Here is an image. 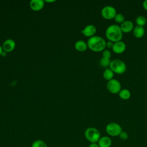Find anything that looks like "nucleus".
<instances>
[{
  "mask_svg": "<svg viewBox=\"0 0 147 147\" xmlns=\"http://www.w3.org/2000/svg\"><path fill=\"white\" fill-rule=\"evenodd\" d=\"M106 41L99 36H94L90 37L87 42L88 48L94 52H103L106 48Z\"/></svg>",
  "mask_w": 147,
  "mask_h": 147,
  "instance_id": "obj_1",
  "label": "nucleus"
},
{
  "mask_svg": "<svg viewBox=\"0 0 147 147\" xmlns=\"http://www.w3.org/2000/svg\"><path fill=\"white\" fill-rule=\"evenodd\" d=\"M105 35L108 41L115 42L121 41L123 37V33L119 25L117 24H112L106 28Z\"/></svg>",
  "mask_w": 147,
  "mask_h": 147,
  "instance_id": "obj_2",
  "label": "nucleus"
},
{
  "mask_svg": "<svg viewBox=\"0 0 147 147\" xmlns=\"http://www.w3.org/2000/svg\"><path fill=\"white\" fill-rule=\"evenodd\" d=\"M84 137L90 143H97L101 137V135L98 129L94 127H90L84 131Z\"/></svg>",
  "mask_w": 147,
  "mask_h": 147,
  "instance_id": "obj_3",
  "label": "nucleus"
},
{
  "mask_svg": "<svg viewBox=\"0 0 147 147\" xmlns=\"http://www.w3.org/2000/svg\"><path fill=\"white\" fill-rule=\"evenodd\" d=\"M109 68L116 74H123L126 70V65L125 63L121 59H114L110 63Z\"/></svg>",
  "mask_w": 147,
  "mask_h": 147,
  "instance_id": "obj_4",
  "label": "nucleus"
},
{
  "mask_svg": "<svg viewBox=\"0 0 147 147\" xmlns=\"http://www.w3.org/2000/svg\"><path fill=\"white\" fill-rule=\"evenodd\" d=\"M122 131L120 125L115 122H110L106 126V131L107 134L111 137L118 136Z\"/></svg>",
  "mask_w": 147,
  "mask_h": 147,
  "instance_id": "obj_5",
  "label": "nucleus"
},
{
  "mask_svg": "<svg viewBox=\"0 0 147 147\" xmlns=\"http://www.w3.org/2000/svg\"><path fill=\"white\" fill-rule=\"evenodd\" d=\"M117 11L114 7L110 5L104 6L101 10V16L102 17L107 20L114 19L115 15L117 14Z\"/></svg>",
  "mask_w": 147,
  "mask_h": 147,
  "instance_id": "obj_6",
  "label": "nucleus"
},
{
  "mask_svg": "<svg viewBox=\"0 0 147 147\" xmlns=\"http://www.w3.org/2000/svg\"><path fill=\"white\" fill-rule=\"evenodd\" d=\"M107 90L111 94H118L121 90V84L119 81L115 79H113L107 82L106 84Z\"/></svg>",
  "mask_w": 147,
  "mask_h": 147,
  "instance_id": "obj_7",
  "label": "nucleus"
},
{
  "mask_svg": "<svg viewBox=\"0 0 147 147\" xmlns=\"http://www.w3.org/2000/svg\"><path fill=\"white\" fill-rule=\"evenodd\" d=\"M16 42L14 40L11 38H9L4 41L2 44V49L6 53H9L12 52L16 48Z\"/></svg>",
  "mask_w": 147,
  "mask_h": 147,
  "instance_id": "obj_8",
  "label": "nucleus"
},
{
  "mask_svg": "<svg viewBox=\"0 0 147 147\" xmlns=\"http://www.w3.org/2000/svg\"><path fill=\"white\" fill-rule=\"evenodd\" d=\"M96 32V28L95 25L92 24H89L86 26L82 30L81 33L86 37H91L95 36Z\"/></svg>",
  "mask_w": 147,
  "mask_h": 147,
  "instance_id": "obj_9",
  "label": "nucleus"
},
{
  "mask_svg": "<svg viewBox=\"0 0 147 147\" xmlns=\"http://www.w3.org/2000/svg\"><path fill=\"white\" fill-rule=\"evenodd\" d=\"M126 49V44L122 41L114 42L113 47L112 48V51L113 52L117 54H121L123 53Z\"/></svg>",
  "mask_w": 147,
  "mask_h": 147,
  "instance_id": "obj_10",
  "label": "nucleus"
},
{
  "mask_svg": "<svg viewBox=\"0 0 147 147\" xmlns=\"http://www.w3.org/2000/svg\"><path fill=\"white\" fill-rule=\"evenodd\" d=\"M45 6V2L42 0H32L29 2L30 8L34 11L42 10Z\"/></svg>",
  "mask_w": 147,
  "mask_h": 147,
  "instance_id": "obj_11",
  "label": "nucleus"
},
{
  "mask_svg": "<svg viewBox=\"0 0 147 147\" xmlns=\"http://www.w3.org/2000/svg\"><path fill=\"white\" fill-rule=\"evenodd\" d=\"M119 26L123 33H128L133 32L134 28L133 22L129 20H125L123 22L120 24Z\"/></svg>",
  "mask_w": 147,
  "mask_h": 147,
  "instance_id": "obj_12",
  "label": "nucleus"
},
{
  "mask_svg": "<svg viewBox=\"0 0 147 147\" xmlns=\"http://www.w3.org/2000/svg\"><path fill=\"white\" fill-rule=\"evenodd\" d=\"M97 143L99 147H110L112 144V141L109 136H102Z\"/></svg>",
  "mask_w": 147,
  "mask_h": 147,
  "instance_id": "obj_13",
  "label": "nucleus"
},
{
  "mask_svg": "<svg viewBox=\"0 0 147 147\" xmlns=\"http://www.w3.org/2000/svg\"><path fill=\"white\" fill-rule=\"evenodd\" d=\"M74 47L75 49L80 52H84L87 50L88 46L87 42H86L83 40H78L77 41L74 45Z\"/></svg>",
  "mask_w": 147,
  "mask_h": 147,
  "instance_id": "obj_14",
  "label": "nucleus"
},
{
  "mask_svg": "<svg viewBox=\"0 0 147 147\" xmlns=\"http://www.w3.org/2000/svg\"><path fill=\"white\" fill-rule=\"evenodd\" d=\"M145 33V28L142 26H136L134 28L133 30V34L134 36L137 38H142Z\"/></svg>",
  "mask_w": 147,
  "mask_h": 147,
  "instance_id": "obj_15",
  "label": "nucleus"
},
{
  "mask_svg": "<svg viewBox=\"0 0 147 147\" xmlns=\"http://www.w3.org/2000/svg\"><path fill=\"white\" fill-rule=\"evenodd\" d=\"M114 76V73L110 68H105V70L103 71V77L104 79L107 80V82L114 79L113 78Z\"/></svg>",
  "mask_w": 147,
  "mask_h": 147,
  "instance_id": "obj_16",
  "label": "nucleus"
},
{
  "mask_svg": "<svg viewBox=\"0 0 147 147\" xmlns=\"http://www.w3.org/2000/svg\"><path fill=\"white\" fill-rule=\"evenodd\" d=\"M118 96L122 100H127L131 97V93L128 89H121L118 93Z\"/></svg>",
  "mask_w": 147,
  "mask_h": 147,
  "instance_id": "obj_17",
  "label": "nucleus"
},
{
  "mask_svg": "<svg viewBox=\"0 0 147 147\" xmlns=\"http://www.w3.org/2000/svg\"><path fill=\"white\" fill-rule=\"evenodd\" d=\"M136 23L137 26L144 27L146 24V19L143 16H139L136 19Z\"/></svg>",
  "mask_w": 147,
  "mask_h": 147,
  "instance_id": "obj_18",
  "label": "nucleus"
},
{
  "mask_svg": "<svg viewBox=\"0 0 147 147\" xmlns=\"http://www.w3.org/2000/svg\"><path fill=\"white\" fill-rule=\"evenodd\" d=\"M31 147H48V146L46 142L43 140H36L32 142Z\"/></svg>",
  "mask_w": 147,
  "mask_h": 147,
  "instance_id": "obj_19",
  "label": "nucleus"
},
{
  "mask_svg": "<svg viewBox=\"0 0 147 147\" xmlns=\"http://www.w3.org/2000/svg\"><path fill=\"white\" fill-rule=\"evenodd\" d=\"M111 61L110 60V59H107V58L102 57L100 59L99 64L102 67L105 68H109Z\"/></svg>",
  "mask_w": 147,
  "mask_h": 147,
  "instance_id": "obj_20",
  "label": "nucleus"
},
{
  "mask_svg": "<svg viewBox=\"0 0 147 147\" xmlns=\"http://www.w3.org/2000/svg\"><path fill=\"white\" fill-rule=\"evenodd\" d=\"M125 16L121 13H117L115 17L114 18V21L117 23L120 24H121L122 22H123L125 21Z\"/></svg>",
  "mask_w": 147,
  "mask_h": 147,
  "instance_id": "obj_21",
  "label": "nucleus"
},
{
  "mask_svg": "<svg viewBox=\"0 0 147 147\" xmlns=\"http://www.w3.org/2000/svg\"><path fill=\"white\" fill-rule=\"evenodd\" d=\"M119 138L122 140V141H126L129 138V134H127V133L126 131H122L121 132V133L119 134L118 136Z\"/></svg>",
  "mask_w": 147,
  "mask_h": 147,
  "instance_id": "obj_22",
  "label": "nucleus"
},
{
  "mask_svg": "<svg viewBox=\"0 0 147 147\" xmlns=\"http://www.w3.org/2000/svg\"><path fill=\"white\" fill-rule=\"evenodd\" d=\"M111 56V53L110 52V50L109 49H105L103 52H102V57L104 58H107V59H110Z\"/></svg>",
  "mask_w": 147,
  "mask_h": 147,
  "instance_id": "obj_23",
  "label": "nucleus"
},
{
  "mask_svg": "<svg viewBox=\"0 0 147 147\" xmlns=\"http://www.w3.org/2000/svg\"><path fill=\"white\" fill-rule=\"evenodd\" d=\"M113 45H114V42H112V41H106V47L109 49H112L113 47Z\"/></svg>",
  "mask_w": 147,
  "mask_h": 147,
  "instance_id": "obj_24",
  "label": "nucleus"
},
{
  "mask_svg": "<svg viewBox=\"0 0 147 147\" xmlns=\"http://www.w3.org/2000/svg\"><path fill=\"white\" fill-rule=\"evenodd\" d=\"M142 7L146 11H147V0L144 1L142 2Z\"/></svg>",
  "mask_w": 147,
  "mask_h": 147,
  "instance_id": "obj_25",
  "label": "nucleus"
},
{
  "mask_svg": "<svg viewBox=\"0 0 147 147\" xmlns=\"http://www.w3.org/2000/svg\"><path fill=\"white\" fill-rule=\"evenodd\" d=\"M88 147H99L98 143H91Z\"/></svg>",
  "mask_w": 147,
  "mask_h": 147,
  "instance_id": "obj_26",
  "label": "nucleus"
},
{
  "mask_svg": "<svg viewBox=\"0 0 147 147\" xmlns=\"http://www.w3.org/2000/svg\"><path fill=\"white\" fill-rule=\"evenodd\" d=\"M3 52V49H2V45H0V56L2 55Z\"/></svg>",
  "mask_w": 147,
  "mask_h": 147,
  "instance_id": "obj_27",
  "label": "nucleus"
},
{
  "mask_svg": "<svg viewBox=\"0 0 147 147\" xmlns=\"http://www.w3.org/2000/svg\"><path fill=\"white\" fill-rule=\"evenodd\" d=\"M45 2H47V3H52V2H55V1L54 0H52V1H44Z\"/></svg>",
  "mask_w": 147,
  "mask_h": 147,
  "instance_id": "obj_28",
  "label": "nucleus"
}]
</instances>
